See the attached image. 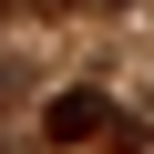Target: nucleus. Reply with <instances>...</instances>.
I'll return each instance as SVG.
<instances>
[{
  "instance_id": "obj_1",
  "label": "nucleus",
  "mask_w": 154,
  "mask_h": 154,
  "mask_svg": "<svg viewBox=\"0 0 154 154\" xmlns=\"http://www.w3.org/2000/svg\"><path fill=\"white\" fill-rule=\"evenodd\" d=\"M41 134H51V144H103V134H113V93H93V82H72V93H51Z\"/></svg>"
}]
</instances>
